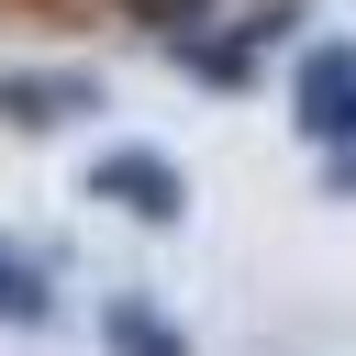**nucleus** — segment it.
Returning a JSON list of instances; mask_svg holds the SVG:
<instances>
[{
	"label": "nucleus",
	"mask_w": 356,
	"mask_h": 356,
	"mask_svg": "<svg viewBox=\"0 0 356 356\" xmlns=\"http://www.w3.org/2000/svg\"><path fill=\"white\" fill-rule=\"evenodd\" d=\"M89 200H111V211H134V222H178V211H189V178H178V156H156V145H100V156H89Z\"/></svg>",
	"instance_id": "1"
},
{
	"label": "nucleus",
	"mask_w": 356,
	"mask_h": 356,
	"mask_svg": "<svg viewBox=\"0 0 356 356\" xmlns=\"http://www.w3.org/2000/svg\"><path fill=\"white\" fill-rule=\"evenodd\" d=\"M134 22H156V33H200L211 22V0H122Z\"/></svg>",
	"instance_id": "6"
},
{
	"label": "nucleus",
	"mask_w": 356,
	"mask_h": 356,
	"mask_svg": "<svg viewBox=\"0 0 356 356\" xmlns=\"http://www.w3.org/2000/svg\"><path fill=\"white\" fill-rule=\"evenodd\" d=\"M78 111H100V78H78V67H0V122L56 134V122H78Z\"/></svg>",
	"instance_id": "2"
},
{
	"label": "nucleus",
	"mask_w": 356,
	"mask_h": 356,
	"mask_svg": "<svg viewBox=\"0 0 356 356\" xmlns=\"http://www.w3.org/2000/svg\"><path fill=\"white\" fill-rule=\"evenodd\" d=\"M0 323H11V334H44V323H56V289H44V267H33L22 245H0Z\"/></svg>",
	"instance_id": "5"
},
{
	"label": "nucleus",
	"mask_w": 356,
	"mask_h": 356,
	"mask_svg": "<svg viewBox=\"0 0 356 356\" xmlns=\"http://www.w3.org/2000/svg\"><path fill=\"white\" fill-rule=\"evenodd\" d=\"M100 345H111V356H189V334H178L156 300H100Z\"/></svg>",
	"instance_id": "4"
},
{
	"label": "nucleus",
	"mask_w": 356,
	"mask_h": 356,
	"mask_svg": "<svg viewBox=\"0 0 356 356\" xmlns=\"http://www.w3.org/2000/svg\"><path fill=\"white\" fill-rule=\"evenodd\" d=\"M300 134L312 145H356V44H312L300 56Z\"/></svg>",
	"instance_id": "3"
}]
</instances>
